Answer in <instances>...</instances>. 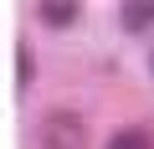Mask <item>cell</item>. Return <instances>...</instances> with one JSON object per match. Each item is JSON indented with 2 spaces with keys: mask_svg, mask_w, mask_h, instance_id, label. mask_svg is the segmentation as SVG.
I'll return each mask as SVG.
<instances>
[{
  "mask_svg": "<svg viewBox=\"0 0 154 149\" xmlns=\"http://www.w3.org/2000/svg\"><path fill=\"white\" fill-rule=\"evenodd\" d=\"M77 139H82V118H67V113L46 118V144L51 149H77Z\"/></svg>",
  "mask_w": 154,
  "mask_h": 149,
  "instance_id": "1",
  "label": "cell"
},
{
  "mask_svg": "<svg viewBox=\"0 0 154 149\" xmlns=\"http://www.w3.org/2000/svg\"><path fill=\"white\" fill-rule=\"evenodd\" d=\"M108 149H154V139H149V129H118L108 139Z\"/></svg>",
  "mask_w": 154,
  "mask_h": 149,
  "instance_id": "2",
  "label": "cell"
},
{
  "mask_svg": "<svg viewBox=\"0 0 154 149\" xmlns=\"http://www.w3.org/2000/svg\"><path fill=\"white\" fill-rule=\"evenodd\" d=\"M41 16H46L51 26H72V21H77V5H72V0H67V5H62V0H46Z\"/></svg>",
  "mask_w": 154,
  "mask_h": 149,
  "instance_id": "3",
  "label": "cell"
},
{
  "mask_svg": "<svg viewBox=\"0 0 154 149\" xmlns=\"http://www.w3.org/2000/svg\"><path fill=\"white\" fill-rule=\"evenodd\" d=\"M123 26H128V31L154 26V5H123Z\"/></svg>",
  "mask_w": 154,
  "mask_h": 149,
  "instance_id": "4",
  "label": "cell"
},
{
  "mask_svg": "<svg viewBox=\"0 0 154 149\" xmlns=\"http://www.w3.org/2000/svg\"><path fill=\"white\" fill-rule=\"evenodd\" d=\"M16 62H21V67H16V72H21V82H31V72H36V67H31V46H21Z\"/></svg>",
  "mask_w": 154,
  "mask_h": 149,
  "instance_id": "5",
  "label": "cell"
}]
</instances>
